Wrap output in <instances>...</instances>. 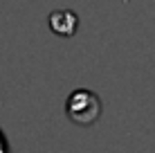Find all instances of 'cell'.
Returning a JSON list of instances; mask_svg holds the SVG:
<instances>
[{
  "label": "cell",
  "instance_id": "6da1fadb",
  "mask_svg": "<svg viewBox=\"0 0 155 153\" xmlns=\"http://www.w3.org/2000/svg\"><path fill=\"white\" fill-rule=\"evenodd\" d=\"M104 113L101 97L90 88H77L65 99V115L77 126H92Z\"/></svg>",
  "mask_w": 155,
  "mask_h": 153
},
{
  "label": "cell",
  "instance_id": "7a4b0ae2",
  "mask_svg": "<svg viewBox=\"0 0 155 153\" xmlns=\"http://www.w3.org/2000/svg\"><path fill=\"white\" fill-rule=\"evenodd\" d=\"M47 25H50L52 34L61 36V38H70L79 29V16L72 9H56L47 16Z\"/></svg>",
  "mask_w": 155,
  "mask_h": 153
},
{
  "label": "cell",
  "instance_id": "3957f363",
  "mask_svg": "<svg viewBox=\"0 0 155 153\" xmlns=\"http://www.w3.org/2000/svg\"><path fill=\"white\" fill-rule=\"evenodd\" d=\"M0 153H12V146H9V140L5 135V131L0 128Z\"/></svg>",
  "mask_w": 155,
  "mask_h": 153
}]
</instances>
